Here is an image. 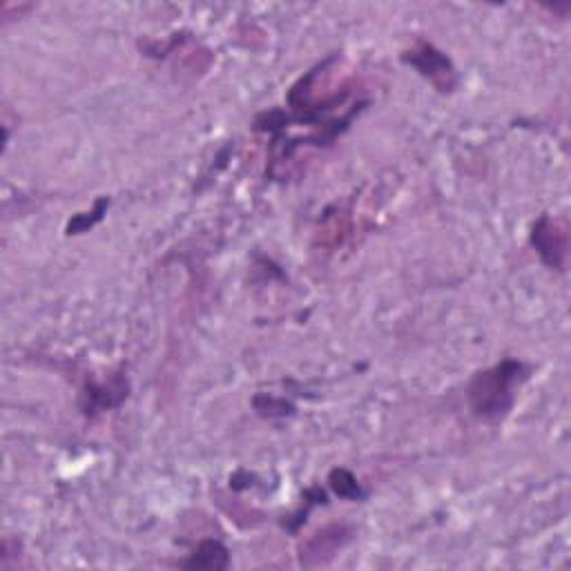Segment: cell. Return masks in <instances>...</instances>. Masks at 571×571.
<instances>
[{
  "instance_id": "52a82bcc",
  "label": "cell",
  "mask_w": 571,
  "mask_h": 571,
  "mask_svg": "<svg viewBox=\"0 0 571 571\" xmlns=\"http://www.w3.org/2000/svg\"><path fill=\"white\" fill-rule=\"evenodd\" d=\"M328 482H331L333 491L340 498H346V500H362L364 498V491L360 487V482L355 480V476H353L351 471L335 469L331 473V478H328Z\"/></svg>"
},
{
  "instance_id": "3957f363",
  "label": "cell",
  "mask_w": 571,
  "mask_h": 571,
  "mask_svg": "<svg viewBox=\"0 0 571 571\" xmlns=\"http://www.w3.org/2000/svg\"><path fill=\"white\" fill-rule=\"evenodd\" d=\"M353 529L348 525H328L324 529L315 531V534L299 547V563L304 567H322L340 554V551L351 543Z\"/></svg>"
},
{
  "instance_id": "9c48e42d",
  "label": "cell",
  "mask_w": 571,
  "mask_h": 571,
  "mask_svg": "<svg viewBox=\"0 0 571 571\" xmlns=\"http://www.w3.org/2000/svg\"><path fill=\"white\" fill-rule=\"evenodd\" d=\"M110 206V199H99L96 201V206L94 210L90 212V217H83V215H76L70 224H67V235H81V232H85L87 228H92L96 221H101L103 219V212L108 210Z\"/></svg>"
},
{
  "instance_id": "277c9868",
  "label": "cell",
  "mask_w": 571,
  "mask_h": 571,
  "mask_svg": "<svg viewBox=\"0 0 571 571\" xmlns=\"http://www.w3.org/2000/svg\"><path fill=\"white\" fill-rule=\"evenodd\" d=\"M531 244H534L538 257L551 270H563L569 248L567 226L563 221L551 219L549 215L540 217L531 228Z\"/></svg>"
},
{
  "instance_id": "8992f818",
  "label": "cell",
  "mask_w": 571,
  "mask_h": 571,
  "mask_svg": "<svg viewBox=\"0 0 571 571\" xmlns=\"http://www.w3.org/2000/svg\"><path fill=\"white\" fill-rule=\"evenodd\" d=\"M186 569H208V571H221L230 567V551L224 543L219 540H201L197 545L195 554H192L186 563H183Z\"/></svg>"
},
{
  "instance_id": "5b68a950",
  "label": "cell",
  "mask_w": 571,
  "mask_h": 571,
  "mask_svg": "<svg viewBox=\"0 0 571 571\" xmlns=\"http://www.w3.org/2000/svg\"><path fill=\"white\" fill-rule=\"evenodd\" d=\"M125 398H128V380L121 373H116L108 382L87 386L83 393V411L87 415L108 411L119 406Z\"/></svg>"
},
{
  "instance_id": "ba28073f",
  "label": "cell",
  "mask_w": 571,
  "mask_h": 571,
  "mask_svg": "<svg viewBox=\"0 0 571 571\" xmlns=\"http://www.w3.org/2000/svg\"><path fill=\"white\" fill-rule=\"evenodd\" d=\"M253 404L261 415H266V418H286V415H293L295 411L293 404L273 398V395H257Z\"/></svg>"
},
{
  "instance_id": "7a4b0ae2",
  "label": "cell",
  "mask_w": 571,
  "mask_h": 571,
  "mask_svg": "<svg viewBox=\"0 0 571 571\" xmlns=\"http://www.w3.org/2000/svg\"><path fill=\"white\" fill-rule=\"evenodd\" d=\"M402 58H404V63L413 65L415 70H418L438 92L449 94L456 90V85H458L456 67H453L447 54L440 52L438 47H433L431 43H418Z\"/></svg>"
},
{
  "instance_id": "6da1fadb",
  "label": "cell",
  "mask_w": 571,
  "mask_h": 571,
  "mask_svg": "<svg viewBox=\"0 0 571 571\" xmlns=\"http://www.w3.org/2000/svg\"><path fill=\"white\" fill-rule=\"evenodd\" d=\"M527 364L518 360H502L473 377L469 384V402L473 413L482 420H502L514 406L516 386L527 380Z\"/></svg>"
}]
</instances>
